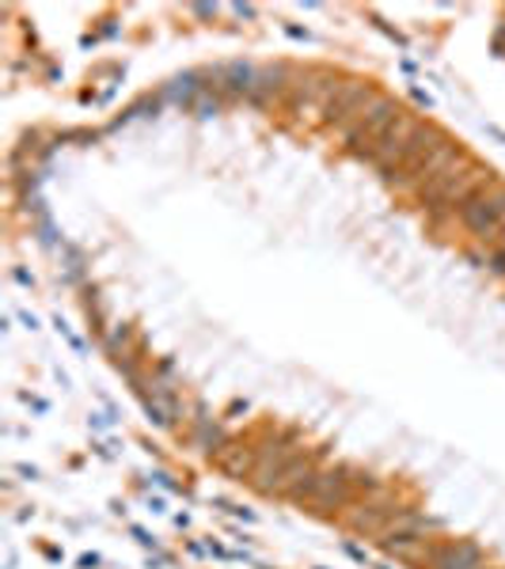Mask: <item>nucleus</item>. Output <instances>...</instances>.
Instances as JSON below:
<instances>
[{"label":"nucleus","instance_id":"2","mask_svg":"<svg viewBox=\"0 0 505 569\" xmlns=\"http://www.w3.org/2000/svg\"><path fill=\"white\" fill-rule=\"evenodd\" d=\"M437 569H483V555L479 547L472 543H456L437 550Z\"/></svg>","mask_w":505,"mask_h":569},{"label":"nucleus","instance_id":"1","mask_svg":"<svg viewBox=\"0 0 505 569\" xmlns=\"http://www.w3.org/2000/svg\"><path fill=\"white\" fill-rule=\"evenodd\" d=\"M461 217L475 236L505 232V190H475V194L464 201Z\"/></svg>","mask_w":505,"mask_h":569},{"label":"nucleus","instance_id":"3","mask_svg":"<svg viewBox=\"0 0 505 569\" xmlns=\"http://www.w3.org/2000/svg\"><path fill=\"white\" fill-rule=\"evenodd\" d=\"M502 236H505V232H502Z\"/></svg>","mask_w":505,"mask_h":569}]
</instances>
